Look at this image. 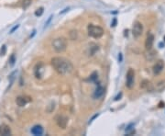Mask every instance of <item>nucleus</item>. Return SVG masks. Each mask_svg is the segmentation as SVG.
Segmentation results:
<instances>
[{
	"label": "nucleus",
	"mask_w": 165,
	"mask_h": 136,
	"mask_svg": "<svg viewBox=\"0 0 165 136\" xmlns=\"http://www.w3.org/2000/svg\"><path fill=\"white\" fill-rule=\"evenodd\" d=\"M51 64L53 69L59 74H62V75L70 74L73 70V65L71 63V61H69L68 59L64 57H60V56L53 57L51 61Z\"/></svg>",
	"instance_id": "1"
},
{
	"label": "nucleus",
	"mask_w": 165,
	"mask_h": 136,
	"mask_svg": "<svg viewBox=\"0 0 165 136\" xmlns=\"http://www.w3.org/2000/svg\"><path fill=\"white\" fill-rule=\"evenodd\" d=\"M52 46L57 53H63L67 49V41L63 37L56 38L52 41Z\"/></svg>",
	"instance_id": "2"
},
{
	"label": "nucleus",
	"mask_w": 165,
	"mask_h": 136,
	"mask_svg": "<svg viewBox=\"0 0 165 136\" xmlns=\"http://www.w3.org/2000/svg\"><path fill=\"white\" fill-rule=\"evenodd\" d=\"M88 35L94 39H100L104 35V29L100 26H96L93 24H89L87 27Z\"/></svg>",
	"instance_id": "3"
},
{
	"label": "nucleus",
	"mask_w": 165,
	"mask_h": 136,
	"mask_svg": "<svg viewBox=\"0 0 165 136\" xmlns=\"http://www.w3.org/2000/svg\"><path fill=\"white\" fill-rule=\"evenodd\" d=\"M135 82V72L132 68H129L126 75V86L128 88H132Z\"/></svg>",
	"instance_id": "4"
},
{
	"label": "nucleus",
	"mask_w": 165,
	"mask_h": 136,
	"mask_svg": "<svg viewBox=\"0 0 165 136\" xmlns=\"http://www.w3.org/2000/svg\"><path fill=\"white\" fill-rule=\"evenodd\" d=\"M143 33V25L140 21H136L133 25L132 29V34L134 38H140Z\"/></svg>",
	"instance_id": "5"
},
{
	"label": "nucleus",
	"mask_w": 165,
	"mask_h": 136,
	"mask_svg": "<svg viewBox=\"0 0 165 136\" xmlns=\"http://www.w3.org/2000/svg\"><path fill=\"white\" fill-rule=\"evenodd\" d=\"M56 123L60 128H62V129L64 130L67 127L68 118L66 116H63V115H59V116L56 117Z\"/></svg>",
	"instance_id": "6"
},
{
	"label": "nucleus",
	"mask_w": 165,
	"mask_h": 136,
	"mask_svg": "<svg viewBox=\"0 0 165 136\" xmlns=\"http://www.w3.org/2000/svg\"><path fill=\"white\" fill-rule=\"evenodd\" d=\"M164 69V62L162 61V60H158V61L155 63V65H153V74H160L162 70Z\"/></svg>",
	"instance_id": "7"
},
{
	"label": "nucleus",
	"mask_w": 165,
	"mask_h": 136,
	"mask_svg": "<svg viewBox=\"0 0 165 136\" xmlns=\"http://www.w3.org/2000/svg\"><path fill=\"white\" fill-rule=\"evenodd\" d=\"M153 43H154V35L151 33V34H149L147 36V39L145 41V48H146V50L152 49Z\"/></svg>",
	"instance_id": "8"
},
{
	"label": "nucleus",
	"mask_w": 165,
	"mask_h": 136,
	"mask_svg": "<svg viewBox=\"0 0 165 136\" xmlns=\"http://www.w3.org/2000/svg\"><path fill=\"white\" fill-rule=\"evenodd\" d=\"M104 94H105V88H104L102 86L98 85V86H97L96 89L95 90V93H94V95H93V98H94L95 99H98V98H100L101 97H103Z\"/></svg>",
	"instance_id": "9"
},
{
	"label": "nucleus",
	"mask_w": 165,
	"mask_h": 136,
	"mask_svg": "<svg viewBox=\"0 0 165 136\" xmlns=\"http://www.w3.org/2000/svg\"><path fill=\"white\" fill-rule=\"evenodd\" d=\"M11 134V129L8 125L3 123L1 126H0V135L2 136H8Z\"/></svg>",
	"instance_id": "10"
},
{
	"label": "nucleus",
	"mask_w": 165,
	"mask_h": 136,
	"mask_svg": "<svg viewBox=\"0 0 165 136\" xmlns=\"http://www.w3.org/2000/svg\"><path fill=\"white\" fill-rule=\"evenodd\" d=\"M29 101H31V99H28V98L23 97V96H19L16 98V103L19 107H24V106H26V104Z\"/></svg>",
	"instance_id": "11"
},
{
	"label": "nucleus",
	"mask_w": 165,
	"mask_h": 136,
	"mask_svg": "<svg viewBox=\"0 0 165 136\" xmlns=\"http://www.w3.org/2000/svg\"><path fill=\"white\" fill-rule=\"evenodd\" d=\"M31 133H32L33 135L40 136V135L43 134L44 130H43L42 126H40V125H35V126H33V127L31 128Z\"/></svg>",
	"instance_id": "12"
},
{
	"label": "nucleus",
	"mask_w": 165,
	"mask_h": 136,
	"mask_svg": "<svg viewBox=\"0 0 165 136\" xmlns=\"http://www.w3.org/2000/svg\"><path fill=\"white\" fill-rule=\"evenodd\" d=\"M88 49H89L88 54H89L90 56H93V55L96 54V53L99 50V46H98V45H96V43H93V42H92V43L89 44Z\"/></svg>",
	"instance_id": "13"
},
{
	"label": "nucleus",
	"mask_w": 165,
	"mask_h": 136,
	"mask_svg": "<svg viewBox=\"0 0 165 136\" xmlns=\"http://www.w3.org/2000/svg\"><path fill=\"white\" fill-rule=\"evenodd\" d=\"M148 53L145 54V57L147 60H149V61H152V60H154V58L156 57L157 55V52L155 51H152V49L151 50H147Z\"/></svg>",
	"instance_id": "14"
},
{
	"label": "nucleus",
	"mask_w": 165,
	"mask_h": 136,
	"mask_svg": "<svg viewBox=\"0 0 165 136\" xmlns=\"http://www.w3.org/2000/svg\"><path fill=\"white\" fill-rule=\"evenodd\" d=\"M140 87L142 88H146L147 90H149V91H152L153 90V87L151 84V82H149L148 80H143L140 84Z\"/></svg>",
	"instance_id": "15"
},
{
	"label": "nucleus",
	"mask_w": 165,
	"mask_h": 136,
	"mask_svg": "<svg viewBox=\"0 0 165 136\" xmlns=\"http://www.w3.org/2000/svg\"><path fill=\"white\" fill-rule=\"evenodd\" d=\"M31 3H32V0H23V2H22V8H23L24 9H26V8H28L29 6L31 5Z\"/></svg>",
	"instance_id": "16"
},
{
	"label": "nucleus",
	"mask_w": 165,
	"mask_h": 136,
	"mask_svg": "<svg viewBox=\"0 0 165 136\" xmlns=\"http://www.w3.org/2000/svg\"><path fill=\"white\" fill-rule=\"evenodd\" d=\"M43 12H44V8L41 7V8H38L36 11H35V16L36 17H40V16H42V14H43Z\"/></svg>",
	"instance_id": "17"
},
{
	"label": "nucleus",
	"mask_w": 165,
	"mask_h": 136,
	"mask_svg": "<svg viewBox=\"0 0 165 136\" xmlns=\"http://www.w3.org/2000/svg\"><path fill=\"white\" fill-rule=\"evenodd\" d=\"M8 62H9L10 66H13V65H15V63H16V57H15V54H12V55L9 57Z\"/></svg>",
	"instance_id": "18"
},
{
	"label": "nucleus",
	"mask_w": 165,
	"mask_h": 136,
	"mask_svg": "<svg viewBox=\"0 0 165 136\" xmlns=\"http://www.w3.org/2000/svg\"><path fill=\"white\" fill-rule=\"evenodd\" d=\"M97 78H98V74H97L96 72H95V73H93L91 74V77H90V81H93V82H96V83Z\"/></svg>",
	"instance_id": "19"
},
{
	"label": "nucleus",
	"mask_w": 165,
	"mask_h": 136,
	"mask_svg": "<svg viewBox=\"0 0 165 136\" xmlns=\"http://www.w3.org/2000/svg\"><path fill=\"white\" fill-rule=\"evenodd\" d=\"M70 38H71V40H75L77 38V32L76 31H72L70 32Z\"/></svg>",
	"instance_id": "20"
},
{
	"label": "nucleus",
	"mask_w": 165,
	"mask_h": 136,
	"mask_svg": "<svg viewBox=\"0 0 165 136\" xmlns=\"http://www.w3.org/2000/svg\"><path fill=\"white\" fill-rule=\"evenodd\" d=\"M6 53H7V46H6V45H3L2 48L0 49V55L3 56V55L6 54Z\"/></svg>",
	"instance_id": "21"
},
{
	"label": "nucleus",
	"mask_w": 165,
	"mask_h": 136,
	"mask_svg": "<svg viewBox=\"0 0 165 136\" xmlns=\"http://www.w3.org/2000/svg\"><path fill=\"white\" fill-rule=\"evenodd\" d=\"M52 17H53L52 15H51V16L49 17L48 20H47L46 22H45V27H47V26H48V25L50 24V22H51V21H52Z\"/></svg>",
	"instance_id": "22"
},
{
	"label": "nucleus",
	"mask_w": 165,
	"mask_h": 136,
	"mask_svg": "<svg viewBox=\"0 0 165 136\" xmlns=\"http://www.w3.org/2000/svg\"><path fill=\"white\" fill-rule=\"evenodd\" d=\"M122 60H123V55H122V53H120L118 54V61H119V63H121Z\"/></svg>",
	"instance_id": "23"
},
{
	"label": "nucleus",
	"mask_w": 165,
	"mask_h": 136,
	"mask_svg": "<svg viewBox=\"0 0 165 136\" xmlns=\"http://www.w3.org/2000/svg\"><path fill=\"white\" fill-rule=\"evenodd\" d=\"M19 25H16V26H15V27L11 29V31H10V33H13L15 31H16V29H19Z\"/></svg>",
	"instance_id": "24"
},
{
	"label": "nucleus",
	"mask_w": 165,
	"mask_h": 136,
	"mask_svg": "<svg viewBox=\"0 0 165 136\" xmlns=\"http://www.w3.org/2000/svg\"><path fill=\"white\" fill-rule=\"evenodd\" d=\"M121 97H122V93L120 92V93H119V94L115 98V101H117L118 99H120V98H121Z\"/></svg>",
	"instance_id": "25"
},
{
	"label": "nucleus",
	"mask_w": 165,
	"mask_h": 136,
	"mask_svg": "<svg viewBox=\"0 0 165 136\" xmlns=\"http://www.w3.org/2000/svg\"><path fill=\"white\" fill-rule=\"evenodd\" d=\"M116 19L115 18V19L113 20L112 23H111V27H116Z\"/></svg>",
	"instance_id": "26"
},
{
	"label": "nucleus",
	"mask_w": 165,
	"mask_h": 136,
	"mask_svg": "<svg viewBox=\"0 0 165 136\" xmlns=\"http://www.w3.org/2000/svg\"><path fill=\"white\" fill-rule=\"evenodd\" d=\"M132 126H134V124H133V123H131L130 125H128V128L126 129V131H129V130H131V127H132Z\"/></svg>",
	"instance_id": "27"
},
{
	"label": "nucleus",
	"mask_w": 165,
	"mask_h": 136,
	"mask_svg": "<svg viewBox=\"0 0 165 136\" xmlns=\"http://www.w3.org/2000/svg\"><path fill=\"white\" fill-rule=\"evenodd\" d=\"M98 115H99V114H96V115H95V116H94V117H93V118H92L91 119H90V122H89V123H91V122H93V119H96V117H97Z\"/></svg>",
	"instance_id": "28"
},
{
	"label": "nucleus",
	"mask_w": 165,
	"mask_h": 136,
	"mask_svg": "<svg viewBox=\"0 0 165 136\" xmlns=\"http://www.w3.org/2000/svg\"><path fill=\"white\" fill-rule=\"evenodd\" d=\"M67 10H69V8H65V9H64L63 11H62V12H61V13H60V14H63V13H64V12H66Z\"/></svg>",
	"instance_id": "29"
},
{
	"label": "nucleus",
	"mask_w": 165,
	"mask_h": 136,
	"mask_svg": "<svg viewBox=\"0 0 165 136\" xmlns=\"http://www.w3.org/2000/svg\"><path fill=\"white\" fill-rule=\"evenodd\" d=\"M164 41H165V36H164Z\"/></svg>",
	"instance_id": "30"
}]
</instances>
